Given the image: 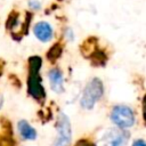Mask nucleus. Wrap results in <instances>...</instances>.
<instances>
[{"mask_svg": "<svg viewBox=\"0 0 146 146\" xmlns=\"http://www.w3.org/2000/svg\"><path fill=\"white\" fill-rule=\"evenodd\" d=\"M103 83L99 79L95 78L83 89V92L80 98V105L87 111H90L95 107L97 102L103 96Z\"/></svg>", "mask_w": 146, "mask_h": 146, "instance_id": "f257e3e1", "label": "nucleus"}, {"mask_svg": "<svg viewBox=\"0 0 146 146\" xmlns=\"http://www.w3.org/2000/svg\"><path fill=\"white\" fill-rule=\"evenodd\" d=\"M127 133L119 131L117 129L107 130L99 140V146H124L127 143Z\"/></svg>", "mask_w": 146, "mask_h": 146, "instance_id": "20e7f679", "label": "nucleus"}, {"mask_svg": "<svg viewBox=\"0 0 146 146\" xmlns=\"http://www.w3.org/2000/svg\"><path fill=\"white\" fill-rule=\"evenodd\" d=\"M57 132L58 137L54 141L52 146H70L71 137H72V129L71 122L64 113H60L57 121Z\"/></svg>", "mask_w": 146, "mask_h": 146, "instance_id": "7ed1b4c3", "label": "nucleus"}, {"mask_svg": "<svg viewBox=\"0 0 146 146\" xmlns=\"http://www.w3.org/2000/svg\"><path fill=\"white\" fill-rule=\"evenodd\" d=\"M49 83L54 92L60 94L64 90V76L62 72L57 68H52L49 72Z\"/></svg>", "mask_w": 146, "mask_h": 146, "instance_id": "0eeeda50", "label": "nucleus"}, {"mask_svg": "<svg viewBox=\"0 0 146 146\" xmlns=\"http://www.w3.org/2000/svg\"><path fill=\"white\" fill-rule=\"evenodd\" d=\"M111 120L116 127L121 129H127L133 125L135 115L130 107L125 105H117L112 110Z\"/></svg>", "mask_w": 146, "mask_h": 146, "instance_id": "f03ea898", "label": "nucleus"}, {"mask_svg": "<svg viewBox=\"0 0 146 146\" xmlns=\"http://www.w3.org/2000/svg\"><path fill=\"white\" fill-rule=\"evenodd\" d=\"M29 91L34 98H40L44 96L43 88L41 86V80L38 75V71H32L29 79Z\"/></svg>", "mask_w": 146, "mask_h": 146, "instance_id": "423d86ee", "label": "nucleus"}, {"mask_svg": "<svg viewBox=\"0 0 146 146\" xmlns=\"http://www.w3.org/2000/svg\"><path fill=\"white\" fill-rule=\"evenodd\" d=\"M132 146H146V144H145V141H144L143 139H137V140L133 143Z\"/></svg>", "mask_w": 146, "mask_h": 146, "instance_id": "1a4fd4ad", "label": "nucleus"}, {"mask_svg": "<svg viewBox=\"0 0 146 146\" xmlns=\"http://www.w3.org/2000/svg\"><path fill=\"white\" fill-rule=\"evenodd\" d=\"M17 130L21 135V137L25 140H34L38 136L35 129L25 120H21L17 123Z\"/></svg>", "mask_w": 146, "mask_h": 146, "instance_id": "6e6552de", "label": "nucleus"}, {"mask_svg": "<svg viewBox=\"0 0 146 146\" xmlns=\"http://www.w3.org/2000/svg\"><path fill=\"white\" fill-rule=\"evenodd\" d=\"M34 35L42 42H48L52 38V27L47 22H39L33 29Z\"/></svg>", "mask_w": 146, "mask_h": 146, "instance_id": "39448f33", "label": "nucleus"}]
</instances>
